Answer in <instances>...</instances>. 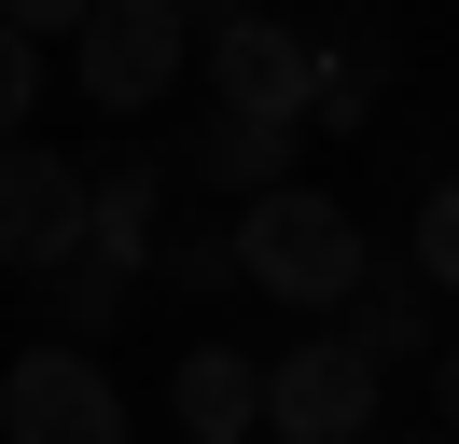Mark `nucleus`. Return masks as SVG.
I'll use <instances>...</instances> for the list:
<instances>
[{
	"label": "nucleus",
	"mask_w": 459,
	"mask_h": 444,
	"mask_svg": "<svg viewBox=\"0 0 459 444\" xmlns=\"http://www.w3.org/2000/svg\"><path fill=\"white\" fill-rule=\"evenodd\" d=\"M237 278H251L264 305L348 320V305H362V278H376L362 209H348V194H320V181H292V194H264V209H237Z\"/></svg>",
	"instance_id": "obj_1"
},
{
	"label": "nucleus",
	"mask_w": 459,
	"mask_h": 444,
	"mask_svg": "<svg viewBox=\"0 0 459 444\" xmlns=\"http://www.w3.org/2000/svg\"><path fill=\"white\" fill-rule=\"evenodd\" d=\"M70 70H84V98L112 111V125H140V111H168V83L195 70V14H181V0H98L84 42H70Z\"/></svg>",
	"instance_id": "obj_2"
},
{
	"label": "nucleus",
	"mask_w": 459,
	"mask_h": 444,
	"mask_svg": "<svg viewBox=\"0 0 459 444\" xmlns=\"http://www.w3.org/2000/svg\"><path fill=\"white\" fill-rule=\"evenodd\" d=\"M376 361L348 347V333H307V347L264 361V444H390L376 431Z\"/></svg>",
	"instance_id": "obj_3"
},
{
	"label": "nucleus",
	"mask_w": 459,
	"mask_h": 444,
	"mask_svg": "<svg viewBox=\"0 0 459 444\" xmlns=\"http://www.w3.org/2000/svg\"><path fill=\"white\" fill-rule=\"evenodd\" d=\"M84 236H98V166H70V153H42V139H14V153H0V264L42 292L56 264H84Z\"/></svg>",
	"instance_id": "obj_4"
},
{
	"label": "nucleus",
	"mask_w": 459,
	"mask_h": 444,
	"mask_svg": "<svg viewBox=\"0 0 459 444\" xmlns=\"http://www.w3.org/2000/svg\"><path fill=\"white\" fill-rule=\"evenodd\" d=\"M0 444H126V403L98 375V347H14L0 375Z\"/></svg>",
	"instance_id": "obj_5"
},
{
	"label": "nucleus",
	"mask_w": 459,
	"mask_h": 444,
	"mask_svg": "<svg viewBox=\"0 0 459 444\" xmlns=\"http://www.w3.org/2000/svg\"><path fill=\"white\" fill-rule=\"evenodd\" d=\"M209 83H223V111H279V125H320V42H307V28L223 14V28H209Z\"/></svg>",
	"instance_id": "obj_6"
},
{
	"label": "nucleus",
	"mask_w": 459,
	"mask_h": 444,
	"mask_svg": "<svg viewBox=\"0 0 459 444\" xmlns=\"http://www.w3.org/2000/svg\"><path fill=\"white\" fill-rule=\"evenodd\" d=\"M292 153H307V125H279V111H209V125L181 139V181L264 209V194H292Z\"/></svg>",
	"instance_id": "obj_7"
},
{
	"label": "nucleus",
	"mask_w": 459,
	"mask_h": 444,
	"mask_svg": "<svg viewBox=\"0 0 459 444\" xmlns=\"http://www.w3.org/2000/svg\"><path fill=\"white\" fill-rule=\"evenodd\" d=\"M168 416H181V444H264V361L251 347H195L168 375Z\"/></svg>",
	"instance_id": "obj_8"
},
{
	"label": "nucleus",
	"mask_w": 459,
	"mask_h": 444,
	"mask_svg": "<svg viewBox=\"0 0 459 444\" xmlns=\"http://www.w3.org/2000/svg\"><path fill=\"white\" fill-rule=\"evenodd\" d=\"M98 264H112V278H153V264H168V166H153V153H112V166H98Z\"/></svg>",
	"instance_id": "obj_9"
},
{
	"label": "nucleus",
	"mask_w": 459,
	"mask_h": 444,
	"mask_svg": "<svg viewBox=\"0 0 459 444\" xmlns=\"http://www.w3.org/2000/svg\"><path fill=\"white\" fill-rule=\"evenodd\" d=\"M431 278H390V292H362V305H348V347H362L376 361V375H390V361H446V347H431Z\"/></svg>",
	"instance_id": "obj_10"
},
{
	"label": "nucleus",
	"mask_w": 459,
	"mask_h": 444,
	"mask_svg": "<svg viewBox=\"0 0 459 444\" xmlns=\"http://www.w3.org/2000/svg\"><path fill=\"white\" fill-rule=\"evenodd\" d=\"M376 83H390V28H334L320 42V125H376Z\"/></svg>",
	"instance_id": "obj_11"
},
{
	"label": "nucleus",
	"mask_w": 459,
	"mask_h": 444,
	"mask_svg": "<svg viewBox=\"0 0 459 444\" xmlns=\"http://www.w3.org/2000/svg\"><path fill=\"white\" fill-rule=\"evenodd\" d=\"M126 292H140V278H112V264L84 250V264H56V278H42V320L84 347V333H112V320H126Z\"/></svg>",
	"instance_id": "obj_12"
},
{
	"label": "nucleus",
	"mask_w": 459,
	"mask_h": 444,
	"mask_svg": "<svg viewBox=\"0 0 459 444\" xmlns=\"http://www.w3.org/2000/svg\"><path fill=\"white\" fill-rule=\"evenodd\" d=\"M29 111H42V42H14V28H0V153L29 139Z\"/></svg>",
	"instance_id": "obj_13"
},
{
	"label": "nucleus",
	"mask_w": 459,
	"mask_h": 444,
	"mask_svg": "<svg viewBox=\"0 0 459 444\" xmlns=\"http://www.w3.org/2000/svg\"><path fill=\"white\" fill-rule=\"evenodd\" d=\"M418 278L459 292V181H431V209H418Z\"/></svg>",
	"instance_id": "obj_14"
},
{
	"label": "nucleus",
	"mask_w": 459,
	"mask_h": 444,
	"mask_svg": "<svg viewBox=\"0 0 459 444\" xmlns=\"http://www.w3.org/2000/svg\"><path fill=\"white\" fill-rule=\"evenodd\" d=\"M168 278H181V292H223V278H237V222H223V236H168Z\"/></svg>",
	"instance_id": "obj_15"
},
{
	"label": "nucleus",
	"mask_w": 459,
	"mask_h": 444,
	"mask_svg": "<svg viewBox=\"0 0 459 444\" xmlns=\"http://www.w3.org/2000/svg\"><path fill=\"white\" fill-rule=\"evenodd\" d=\"M431 403H446V444H459V333H446V361H431Z\"/></svg>",
	"instance_id": "obj_16"
},
{
	"label": "nucleus",
	"mask_w": 459,
	"mask_h": 444,
	"mask_svg": "<svg viewBox=\"0 0 459 444\" xmlns=\"http://www.w3.org/2000/svg\"><path fill=\"white\" fill-rule=\"evenodd\" d=\"M418 444H446V431H418Z\"/></svg>",
	"instance_id": "obj_17"
}]
</instances>
